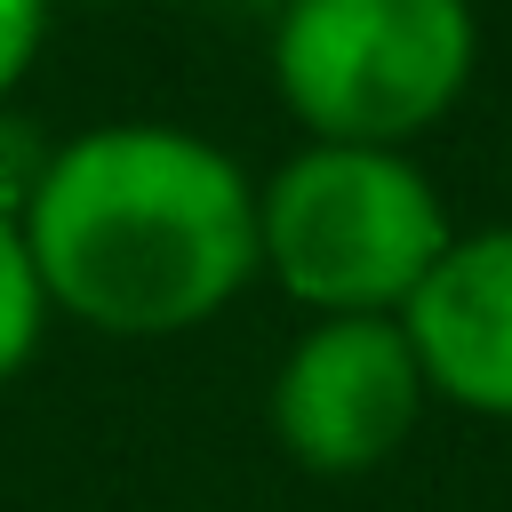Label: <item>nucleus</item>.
<instances>
[{
    "label": "nucleus",
    "instance_id": "obj_5",
    "mask_svg": "<svg viewBox=\"0 0 512 512\" xmlns=\"http://www.w3.org/2000/svg\"><path fill=\"white\" fill-rule=\"evenodd\" d=\"M400 328L424 392L472 416H512V224L448 240L424 288L400 304Z\"/></svg>",
    "mask_w": 512,
    "mask_h": 512
},
{
    "label": "nucleus",
    "instance_id": "obj_8",
    "mask_svg": "<svg viewBox=\"0 0 512 512\" xmlns=\"http://www.w3.org/2000/svg\"><path fill=\"white\" fill-rule=\"evenodd\" d=\"M40 32H48V0H0V104L40 56Z\"/></svg>",
    "mask_w": 512,
    "mask_h": 512
},
{
    "label": "nucleus",
    "instance_id": "obj_7",
    "mask_svg": "<svg viewBox=\"0 0 512 512\" xmlns=\"http://www.w3.org/2000/svg\"><path fill=\"white\" fill-rule=\"evenodd\" d=\"M48 160H56V144H48L24 112H8V104H0V216H16V224H24V208H32L40 176H48Z\"/></svg>",
    "mask_w": 512,
    "mask_h": 512
},
{
    "label": "nucleus",
    "instance_id": "obj_1",
    "mask_svg": "<svg viewBox=\"0 0 512 512\" xmlns=\"http://www.w3.org/2000/svg\"><path fill=\"white\" fill-rule=\"evenodd\" d=\"M24 248L48 304L96 336H184L216 320L256 256V184L176 120H104L56 144Z\"/></svg>",
    "mask_w": 512,
    "mask_h": 512
},
{
    "label": "nucleus",
    "instance_id": "obj_4",
    "mask_svg": "<svg viewBox=\"0 0 512 512\" xmlns=\"http://www.w3.org/2000/svg\"><path fill=\"white\" fill-rule=\"evenodd\" d=\"M424 408L400 320H312L272 376V432L304 472H376Z\"/></svg>",
    "mask_w": 512,
    "mask_h": 512
},
{
    "label": "nucleus",
    "instance_id": "obj_9",
    "mask_svg": "<svg viewBox=\"0 0 512 512\" xmlns=\"http://www.w3.org/2000/svg\"><path fill=\"white\" fill-rule=\"evenodd\" d=\"M240 8H272V16H280V8H288V0H240Z\"/></svg>",
    "mask_w": 512,
    "mask_h": 512
},
{
    "label": "nucleus",
    "instance_id": "obj_3",
    "mask_svg": "<svg viewBox=\"0 0 512 512\" xmlns=\"http://www.w3.org/2000/svg\"><path fill=\"white\" fill-rule=\"evenodd\" d=\"M472 0H288L272 16V88L312 144L424 136L472 80Z\"/></svg>",
    "mask_w": 512,
    "mask_h": 512
},
{
    "label": "nucleus",
    "instance_id": "obj_6",
    "mask_svg": "<svg viewBox=\"0 0 512 512\" xmlns=\"http://www.w3.org/2000/svg\"><path fill=\"white\" fill-rule=\"evenodd\" d=\"M40 320H48L40 264H32V248H24V224H16V216H0V384L32 360Z\"/></svg>",
    "mask_w": 512,
    "mask_h": 512
},
{
    "label": "nucleus",
    "instance_id": "obj_2",
    "mask_svg": "<svg viewBox=\"0 0 512 512\" xmlns=\"http://www.w3.org/2000/svg\"><path fill=\"white\" fill-rule=\"evenodd\" d=\"M448 240L432 176L384 144H304L256 192V256L320 320H400Z\"/></svg>",
    "mask_w": 512,
    "mask_h": 512
}]
</instances>
